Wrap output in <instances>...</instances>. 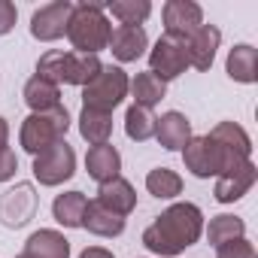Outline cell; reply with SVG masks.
I'll list each match as a JSON object with an SVG mask.
<instances>
[{
  "mask_svg": "<svg viewBox=\"0 0 258 258\" xmlns=\"http://www.w3.org/2000/svg\"><path fill=\"white\" fill-rule=\"evenodd\" d=\"M204 234V213L191 201L170 204L155 222L143 231V246L158 258H176L188 246H195Z\"/></svg>",
  "mask_w": 258,
  "mask_h": 258,
  "instance_id": "1",
  "label": "cell"
},
{
  "mask_svg": "<svg viewBox=\"0 0 258 258\" xmlns=\"http://www.w3.org/2000/svg\"><path fill=\"white\" fill-rule=\"evenodd\" d=\"M109 16L103 10V4H73L70 22H67V40L73 46V52L79 55H97L100 49L109 46Z\"/></svg>",
  "mask_w": 258,
  "mask_h": 258,
  "instance_id": "2",
  "label": "cell"
},
{
  "mask_svg": "<svg viewBox=\"0 0 258 258\" xmlns=\"http://www.w3.org/2000/svg\"><path fill=\"white\" fill-rule=\"evenodd\" d=\"M100 70H103V64L97 55H79V52H61V49H49L37 61V76L58 88L61 85L85 88Z\"/></svg>",
  "mask_w": 258,
  "mask_h": 258,
  "instance_id": "3",
  "label": "cell"
},
{
  "mask_svg": "<svg viewBox=\"0 0 258 258\" xmlns=\"http://www.w3.org/2000/svg\"><path fill=\"white\" fill-rule=\"evenodd\" d=\"M70 131V112L67 106H55L49 112H31L25 121H22V131H19V143L25 152L31 155H40L46 152L49 146L61 143Z\"/></svg>",
  "mask_w": 258,
  "mask_h": 258,
  "instance_id": "4",
  "label": "cell"
},
{
  "mask_svg": "<svg viewBox=\"0 0 258 258\" xmlns=\"http://www.w3.org/2000/svg\"><path fill=\"white\" fill-rule=\"evenodd\" d=\"M127 88H131L127 73H124L118 64H109V67H103V70L82 88V106L112 115V109L121 106V100L127 97Z\"/></svg>",
  "mask_w": 258,
  "mask_h": 258,
  "instance_id": "5",
  "label": "cell"
},
{
  "mask_svg": "<svg viewBox=\"0 0 258 258\" xmlns=\"http://www.w3.org/2000/svg\"><path fill=\"white\" fill-rule=\"evenodd\" d=\"M31 170H34V179L40 185L55 188V185L67 182L76 173V152H73V146L67 140H61V143L49 146L46 152L34 155V167Z\"/></svg>",
  "mask_w": 258,
  "mask_h": 258,
  "instance_id": "6",
  "label": "cell"
},
{
  "mask_svg": "<svg viewBox=\"0 0 258 258\" xmlns=\"http://www.w3.org/2000/svg\"><path fill=\"white\" fill-rule=\"evenodd\" d=\"M37 210H40V198L31 182H19L16 188L0 195V225L4 228H13V231L25 228L37 216Z\"/></svg>",
  "mask_w": 258,
  "mask_h": 258,
  "instance_id": "7",
  "label": "cell"
},
{
  "mask_svg": "<svg viewBox=\"0 0 258 258\" xmlns=\"http://www.w3.org/2000/svg\"><path fill=\"white\" fill-rule=\"evenodd\" d=\"M161 19H164V37L185 43L204 25V10L195 0H167L161 10Z\"/></svg>",
  "mask_w": 258,
  "mask_h": 258,
  "instance_id": "8",
  "label": "cell"
},
{
  "mask_svg": "<svg viewBox=\"0 0 258 258\" xmlns=\"http://www.w3.org/2000/svg\"><path fill=\"white\" fill-rule=\"evenodd\" d=\"M73 4L70 0H52V4L40 7L31 16V37L40 43H55L67 34V22H70Z\"/></svg>",
  "mask_w": 258,
  "mask_h": 258,
  "instance_id": "9",
  "label": "cell"
},
{
  "mask_svg": "<svg viewBox=\"0 0 258 258\" xmlns=\"http://www.w3.org/2000/svg\"><path fill=\"white\" fill-rule=\"evenodd\" d=\"M185 70H188V55H185V46H182L179 40L161 37V40L149 49V73H155L161 82L179 79Z\"/></svg>",
  "mask_w": 258,
  "mask_h": 258,
  "instance_id": "10",
  "label": "cell"
},
{
  "mask_svg": "<svg viewBox=\"0 0 258 258\" xmlns=\"http://www.w3.org/2000/svg\"><path fill=\"white\" fill-rule=\"evenodd\" d=\"M106 49L112 52V58H115L118 64H131V61H137V58L146 55V49H149V34H146L143 25H118V28H112Z\"/></svg>",
  "mask_w": 258,
  "mask_h": 258,
  "instance_id": "11",
  "label": "cell"
},
{
  "mask_svg": "<svg viewBox=\"0 0 258 258\" xmlns=\"http://www.w3.org/2000/svg\"><path fill=\"white\" fill-rule=\"evenodd\" d=\"M219 43H222V31L216 25H201L182 46H185V55H188V67L195 70H210L213 61H216V52H219Z\"/></svg>",
  "mask_w": 258,
  "mask_h": 258,
  "instance_id": "12",
  "label": "cell"
},
{
  "mask_svg": "<svg viewBox=\"0 0 258 258\" xmlns=\"http://www.w3.org/2000/svg\"><path fill=\"white\" fill-rule=\"evenodd\" d=\"M155 140L167 152H182V146L191 140V121L176 109L164 112L161 118H155Z\"/></svg>",
  "mask_w": 258,
  "mask_h": 258,
  "instance_id": "13",
  "label": "cell"
},
{
  "mask_svg": "<svg viewBox=\"0 0 258 258\" xmlns=\"http://www.w3.org/2000/svg\"><path fill=\"white\" fill-rule=\"evenodd\" d=\"M85 170L88 176L103 185V182H112L121 176V155L112 143H100V146H91L88 155H85Z\"/></svg>",
  "mask_w": 258,
  "mask_h": 258,
  "instance_id": "14",
  "label": "cell"
},
{
  "mask_svg": "<svg viewBox=\"0 0 258 258\" xmlns=\"http://www.w3.org/2000/svg\"><path fill=\"white\" fill-rule=\"evenodd\" d=\"M255 179H258V170H255L252 161H246L243 167H237V170H231L225 176H216V191L213 195H216L219 204H234L243 195H249V188L255 185Z\"/></svg>",
  "mask_w": 258,
  "mask_h": 258,
  "instance_id": "15",
  "label": "cell"
},
{
  "mask_svg": "<svg viewBox=\"0 0 258 258\" xmlns=\"http://www.w3.org/2000/svg\"><path fill=\"white\" fill-rule=\"evenodd\" d=\"M97 204H103L106 210H112V213H118L121 219H127L134 210H137V191H134V185L127 182V179H112V182H103L100 188H97V198H94Z\"/></svg>",
  "mask_w": 258,
  "mask_h": 258,
  "instance_id": "16",
  "label": "cell"
},
{
  "mask_svg": "<svg viewBox=\"0 0 258 258\" xmlns=\"http://www.w3.org/2000/svg\"><path fill=\"white\" fill-rule=\"evenodd\" d=\"M225 73L240 82V85H252L258 82V49L249 46V43H240L228 52V61H225Z\"/></svg>",
  "mask_w": 258,
  "mask_h": 258,
  "instance_id": "17",
  "label": "cell"
},
{
  "mask_svg": "<svg viewBox=\"0 0 258 258\" xmlns=\"http://www.w3.org/2000/svg\"><path fill=\"white\" fill-rule=\"evenodd\" d=\"M25 252L31 258H70V240L61 231L40 228L25 240Z\"/></svg>",
  "mask_w": 258,
  "mask_h": 258,
  "instance_id": "18",
  "label": "cell"
},
{
  "mask_svg": "<svg viewBox=\"0 0 258 258\" xmlns=\"http://www.w3.org/2000/svg\"><path fill=\"white\" fill-rule=\"evenodd\" d=\"M82 228L94 237H118L124 231V219L112 210H106L103 204L97 201H88L85 207V216H82Z\"/></svg>",
  "mask_w": 258,
  "mask_h": 258,
  "instance_id": "19",
  "label": "cell"
},
{
  "mask_svg": "<svg viewBox=\"0 0 258 258\" xmlns=\"http://www.w3.org/2000/svg\"><path fill=\"white\" fill-rule=\"evenodd\" d=\"M127 94L134 97V106H143V109H152L164 100L167 94V82H161L155 73H137L131 79V88H127Z\"/></svg>",
  "mask_w": 258,
  "mask_h": 258,
  "instance_id": "20",
  "label": "cell"
},
{
  "mask_svg": "<svg viewBox=\"0 0 258 258\" xmlns=\"http://www.w3.org/2000/svg\"><path fill=\"white\" fill-rule=\"evenodd\" d=\"M25 103L31 106V112H49V109L61 106V88L34 73L25 82Z\"/></svg>",
  "mask_w": 258,
  "mask_h": 258,
  "instance_id": "21",
  "label": "cell"
},
{
  "mask_svg": "<svg viewBox=\"0 0 258 258\" xmlns=\"http://www.w3.org/2000/svg\"><path fill=\"white\" fill-rule=\"evenodd\" d=\"M85 207H88V198L82 191H64V195H58L52 201V216L64 228H82Z\"/></svg>",
  "mask_w": 258,
  "mask_h": 258,
  "instance_id": "22",
  "label": "cell"
},
{
  "mask_svg": "<svg viewBox=\"0 0 258 258\" xmlns=\"http://www.w3.org/2000/svg\"><path fill=\"white\" fill-rule=\"evenodd\" d=\"M182 161H185V170H191V176H198V179L216 176V170H213V152H210L207 137H191L182 146Z\"/></svg>",
  "mask_w": 258,
  "mask_h": 258,
  "instance_id": "23",
  "label": "cell"
},
{
  "mask_svg": "<svg viewBox=\"0 0 258 258\" xmlns=\"http://www.w3.org/2000/svg\"><path fill=\"white\" fill-rule=\"evenodd\" d=\"M79 134H82V140L91 143V146L109 143V137H112V115L82 106V112H79Z\"/></svg>",
  "mask_w": 258,
  "mask_h": 258,
  "instance_id": "24",
  "label": "cell"
},
{
  "mask_svg": "<svg viewBox=\"0 0 258 258\" xmlns=\"http://www.w3.org/2000/svg\"><path fill=\"white\" fill-rule=\"evenodd\" d=\"M146 191L158 201H173L176 195H182V176L170 167H155L146 173Z\"/></svg>",
  "mask_w": 258,
  "mask_h": 258,
  "instance_id": "25",
  "label": "cell"
},
{
  "mask_svg": "<svg viewBox=\"0 0 258 258\" xmlns=\"http://www.w3.org/2000/svg\"><path fill=\"white\" fill-rule=\"evenodd\" d=\"M240 237H246V222L240 216L222 213V216H213L210 225H207L210 246H222V243H231V240H240Z\"/></svg>",
  "mask_w": 258,
  "mask_h": 258,
  "instance_id": "26",
  "label": "cell"
},
{
  "mask_svg": "<svg viewBox=\"0 0 258 258\" xmlns=\"http://www.w3.org/2000/svg\"><path fill=\"white\" fill-rule=\"evenodd\" d=\"M103 10L121 25H143L152 16L149 0H109V4H103Z\"/></svg>",
  "mask_w": 258,
  "mask_h": 258,
  "instance_id": "27",
  "label": "cell"
},
{
  "mask_svg": "<svg viewBox=\"0 0 258 258\" xmlns=\"http://www.w3.org/2000/svg\"><path fill=\"white\" fill-rule=\"evenodd\" d=\"M124 134L131 137L134 143L152 140V137H155V115H152L149 109L131 103V106H127V112H124Z\"/></svg>",
  "mask_w": 258,
  "mask_h": 258,
  "instance_id": "28",
  "label": "cell"
},
{
  "mask_svg": "<svg viewBox=\"0 0 258 258\" xmlns=\"http://www.w3.org/2000/svg\"><path fill=\"white\" fill-rule=\"evenodd\" d=\"M210 137L252 158V140H249V134L243 131V127H240L237 121H219V124L213 127V131H210Z\"/></svg>",
  "mask_w": 258,
  "mask_h": 258,
  "instance_id": "29",
  "label": "cell"
},
{
  "mask_svg": "<svg viewBox=\"0 0 258 258\" xmlns=\"http://www.w3.org/2000/svg\"><path fill=\"white\" fill-rule=\"evenodd\" d=\"M216 258H258V252H255V246L246 237H240V240L216 246Z\"/></svg>",
  "mask_w": 258,
  "mask_h": 258,
  "instance_id": "30",
  "label": "cell"
},
{
  "mask_svg": "<svg viewBox=\"0 0 258 258\" xmlns=\"http://www.w3.org/2000/svg\"><path fill=\"white\" fill-rule=\"evenodd\" d=\"M19 170V158L10 146H0V182H10Z\"/></svg>",
  "mask_w": 258,
  "mask_h": 258,
  "instance_id": "31",
  "label": "cell"
},
{
  "mask_svg": "<svg viewBox=\"0 0 258 258\" xmlns=\"http://www.w3.org/2000/svg\"><path fill=\"white\" fill-rule=\"evenodd\" d=\"M16 19H19L16 4H13V0H0V37H7L16 28Z\"/></svg>",
  "mask_w": 258,
  "mask_h": 258,
  "instance_id": "32",
  "label": "cell"
},
{
  "mask_svg": "<svg viewBox=\"0 0 258 258\" xmlns=\"http://www.w3.org/2000/svg\"><path fill=\"white\" fill-rule=\"evenodd\" d=\"M79 258H115L106 246H85L82 252H79Z\"/></svg>",
  "mask_w": 258,
  "mask_h": 258,
  "instance_id": "33",
  "label": "cell"
},
{
  "mask_svg": "<svg viewBox=\"0 0 258 258\" xmlns=\"http://www.w3.org/2000/svg\"><path fill=\"white\" fill-rule=\"evenodd\" d=\"M10 143V121L0 115V146H7Z\"/></svg>",
  "mask_w": 258,
  "mask_h": 258,
  "instance_id": "34",
  "label": "cell"
},
{
  "mask_svg": "<svg viewBox=\"0 0 258 258\" xmlns=\"http://www.w3.org/2000/svg\"><path fill=\"white\" fill-rule=\"evenodd\" d=\"M16 258H31V255H28V252H22V255H16Z\"/></svg>",
  "mask_w": 258,
  "mask_h": 258,
  "instance_id": "35",
  "label": "cell"
}]
</instances>
